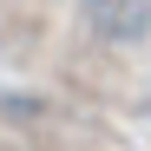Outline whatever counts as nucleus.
<instances>
[{
	"mask_svg": "<svg viewBox=\"0 0 151 151\" xmlns=\"http://www.w3.org/2000/svg\"><path fill=\"white\" fill-rule=\"evenodd\" d=\"M86 13L99 20V33H112V40L145 33V0H86Z\"/></svg>",
	"mask_w": 151,
	"mask_h": 151,
	"instance_id": "obj_1",
	"label": "nucleus"
}]
</instances>
